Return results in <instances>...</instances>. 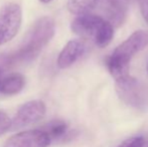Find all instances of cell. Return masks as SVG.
Returning a JSON list of instances; mask_svg holds the SVG:
<instances>
[{
  "mask_svg": "<svg viewBox=\"0 0 148 147\" xmlns=\"http://www.w3.org/2000/svg\"><path fill=\"white\" fill-rule=\"evenodd\" d=\"M55 30V21L51 17L43 16L39 18L26 34L19 49L5 57V65H18L34 59L53 38Z\"/></svg>",
  "mask_w": 148,
  "mask_h": 147,
  "instance_id": "6da1fadb",
  "label": "cell"
},
{
  "mask_svg": "<svg viewBox=\"0 0 148 147\" xmlns=\"http://www.w3.org/2000/svg\"><path fill=\"white\" fill-rule=\"evenodd\" d=\"M79 36L93 41L97 46L105 47L114 36V27L100 15L87 13L78 15L71 25Z\"/></svg>",
  "mask_w": 148,
  "mask_h": 147,
  "instance_id": "7a4b0ae2",
  "label": "cell"
},
{
  "mask_svg": "<svg viewBox=\"0 0 148 147\" xmlns=\"http://www.w3.org/2000/svg\"><path fill=\"white\" fill-rule=\"evenodd\" d=\"M115 87L119 98L125 104L139 110L146 107L148 100L146 91L138 80L128 76L120 81H116Z\"/></svg>",
  "mask_w": 148,
  "mask_h": 147,
  "instance_id": "3957f363",
  "label": "cell"
},
{
  "mask_svg": "<svg viewBox=\"0 0 148 147\" xmlns=\"http://www.w3.org/2000/svg\"><path fill=\"white\" fill-rule=\"evenodd\" d=\"M22 21V10L18 4L7 3L0 8V45L17 34Z\"/></svg>",
  "mask_w": 148,
  "mask_h": 147,
  "instance_id": "277c9868",
  "label": "cell"
},
{
  "mask_svg": "<svg viewBox=\"0 0 148 147\" xmlns=\"http://www.w3.org/2000/svg\"><path fill=\"white\" fill-rule=\"evenodd\" d=\"M146 46H148V31L137 30L116 47L111 57L130 64L132 57Z\"/></svg>",
  "mask_w": 148,
  "mask_h": 147,
  "instance_id": "5b68a950",
  "label": "cell"
},
{
  "mask_svg": "<svg viewBox=\"0 0 148 147\" xmlns=\"http://www.w3.org/2000/svg\"><path fill=\"white\" fill-rule=\"evenodd\" d=\"M47 112L45 104L40 100H33L23 104L18 109L13 120H11V128L15 130L25 127L42 119Z\"/></svg>",
  "mask_w": 148,
  "mask_h": 147,
  "instance_id": "8992f818",
  "label": "cell"
},
{
  "mask_svg": "<svg viewBox=\"0 0 148 147\" xmlns=\"http://www.w3.org/2000/svg\"><path fill=\"white\" fill-rule=\"evenodd\" d=\"M51 142L42 130H27L8 138L3 147H49Z\"/></svg>",
  "mask_w": 148,
  "mask_h": 147,
  "instance_id": "52a82bcc",
  "label": "cell"
},
{
  "mask_svg": "<svg viewBox=\"0 0 148 147\" xmlns=\"http://www.w3.org/2000/svg\"><path fill=\"white\" fill-rule=\"evenodd\" d=\"M97 7L102 12L101 17L112 26H119L126 17V6L121 0H101Z\"/></svg>",
  "mask_w": 148,
  "mask_h": 147,
  "instance_id": "ba28073f",
  "label": "cell"
},
{
  "mask_svg": "<svg viewBox=\"0 0 148 147\" xmlns=\"http://www.w3.org/2000/svg\"><path fill=\"white\" fill-rule=\"evenodd\" d=\"M85 51V45L82 41L73 39L70 40L62 51L60 53L58 57V66L60 69H68L73 66Z\"/></svg>",
  "mask_w": 148,
  "mask_h": 147,
  "instance_id": "9c48e42d",
  "label": "cell"
},
{
  "mask_svg": "<svg viewBox=\"0 0 148 147\" xmlns=\"http://www.w3.org/2000/svg\"><path fill=\"white\" fill-rule=\"evenodd\" d=\"M25 79L19 73H13L1 78L0 81V93L3 95H16L23 89Z\"/></svg>",
  "mask_w": 148,
  "mask_h": 147,
  "instance_id": "30bf717a",
  "label": "cell"
},
{
  "mask_svg": "<svg viewBox=\"0 0 148 147\" xmlns=\"http://www.w3.org/2000/svg\"><path fill=\"white\" fill-rule=\"evenodd\" d=\"M106 65H107L108 70H109V73L115 79V82L130 76V74H129L130 64L129 63H125V62L120 61V59H115V57L110 55L107 59Z\"/></svg>",
  "mask_w": 148,
  "mask_h": 147,
  "instance_id": "8fae6325",
  "label": "cell"
},
{
  "mask_svg": "<svg viewBox=\"0 0 148 147\" xmlns=\"http://www.w3.org/2000/svg\"><path fill=\"white\" fill-rule=\"evenodd\" d=\"M100 1L101 0H69L68 9L76 15L87 14L97 8Z\"/></svg>",
  "mask_w": 148,
  "mask_h": 147,
  "instance_id": "7c38bea8",
  "label": "cell"
},
{
  "mask_svg": "<svg viewBox=\"0 0 148 147\" xmlns=\"http://www.w3.org/2000/svg\"><path fill=\"white\" fill-rule=\"evenodd\" d=\"M42 131L47 133L51 140L60 139L68 133V124L62 120H53L45 126Z\"/></svg>",
  "mask_w": 148,
  "mask_h": 147,
  "instance_id": "4fadbf2b",
  "label": "cell"
},
{
  "mask_svg": "<svg viewBox=\"0 0 148 147\" xmlns=\"http://www.w3.org/2000/svg\"><path fill=\"white\" fill-rule=\"evenodd\" d=\"M144 143V139L143 137L140 136H136V137H131L129 139L123 141L117 147H142Z\"/></svg>",
  "mask_w": 148,
  "mask_h": 147,
  "instance_id": "5bb4252c",
  "label": "cell"
},
{
  "mask_svg": "<svg viewBox=\"0 0 148 147\" xmlns=\"http://www.w3.org/2000/svg\"><path fill=\"white\" fill-rule=\"evenodd\" d=\"M11 128V120L4 112L0 111V136Z\"/></svg>",
  "mask_w": 148,
  "mask_h": 147,
  "instance_id": "9a60e30c",
  "label": "cell"
},
{
  "mask_svg": "<svg viewBox=\"0 0 148 147\" xmlns=\"http://www.w3.org/2000/svg\"><path fill=\"white\" fill-rule=\"evenodd\" d=\"M138 3L141 14L148 24V0H138Z\"/></svg>",
  "mask_w": 148,
  "mask_h": 147,
  "instance_id": "2e32d148",
  "label": "cell"
},
{
  "mask_svg": "<svg viewBox=\"0 0 148 147\" xmlns=\"http://www.w3.org/2000/svg\"><path fill=\"white\" fill-rule=\"evenodd\" d=\"M40 2H42V3H49V2L53 1V0H39Z\"/></svg>",
  "mask_w": 148,
  "mask_h": 147,
  "instance_id": "e0dca14e",
  "label": "cell"
},
{
  "mask_svg": "<svg viewBox=\"0 0 148 147\" xmlns=\"http://www.w3.org/2000/svg\"><path fill=\"white\" fill-rule=\"evenodd\" d=\"M142 147H148V140L144 141V143H143V146Z\"/></svg>",
  "mask_w": 148,
  "mask_h": 147,
  "instance_id": "ac0fdd59",
  "label": "cell"
},
{
  "mask_svg": "<svg viewBox=\"0 0 148 147\" xmlns=\"http://www.w3.org/2000/svg\"><path fill=\"white\" fill-rule=\"evenodd\" d=\"M1 75H2V69H1V67H0V81H1Z\"/></svg>",
  "mask_w": 148,
  "mask_h": 147,
  "instance_id": "d6986e66",
  "label": "cell"
},
{
  "mask_svg": "<svg viewBox=\"0 0 148 147\" xmlns=\"http://www.w3.org/2000/svg\"><path fill=\"white\" fill-rule=\"evenodd\" d=\"M147 72H148V65H147Z\"/></svg>",
  "mask_w": 148,
  "mask_h": 147,
  "instance_id": "ffe728a7",
  "label": "cell"
}]
</instances>
